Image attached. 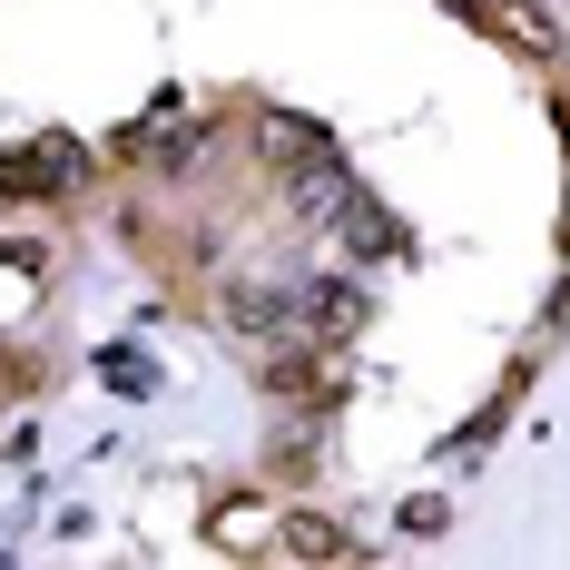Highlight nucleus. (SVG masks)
Here are the masks:
<instances>
[{"instance_id":"obj_11","label":"nucleus","mask_w":570,"mask_h":570,"mask_svg":"<svg viewBox=\"0 0 570 570\" xmlns=\"http://www.w3.org/2000/svg\"><path fill=\"white\" fill-rule=\"evenodd\" d=\"M394 521H403V531H443V521H453V512H443V502H433V492H413V502H403Z\"/></svg>"},{"instance_id":"obj_2","label":"nucleus","mask_w":570,"mask_h":570,"mask_svg":"<svg viewBox=\"0 0 570 570\" xmlns=\"http://www.w3.org/2000/svg\"><path fill=\"white\" fill-rule=\"evenodd\" d=\"M295 325H305V335H325V344H354L364 325H374V295H364L354 276H315L305 295H295Z\"/></svg>"},{"instance_id":"obj_4","label":"nucleus","mask_w":570,"mask_h":570,"mask_svg":"<svg viewBox=\"0 0 570 570\" xmlns=\"http://www.w3.org/2000/svg\"><path fill=\"white\" fill-rule=\"evenodd\" d=\"M325 227H335V246L354 256V266H374V256H403V246H413V236L384 217V197H364V187H344V207L325 217Z\"/></svg>"},{"instance_id":"obj_6","label":"nucleus","mask_w":570,"mask_h":570,"mask_svg":"<svg viewBox=\"0 0 570 570\" xmlns=\"http://www.w3.org/2000/svg\"><path fill=\"white\" fill-rule=\"evenodd\" d=\"M227 325H236L246 344H285V335H305V325H295V295H276V285H246V276L227 285Z\"/></svg>"},{"instance_id":"obj_12","label":"nucleus","mask_w":570,"mask_h":570,"mask_svg":"<svg viewBox=\"0 0 570 570\" xmlns=\"http://www.w3.org/2000/svg\"><path fill=\"white\" fill-rule=\"evenodd\" d=\"M541 325H551V335H570V276L551 285V305H541Z\"/></svg>"},{"instance_id":"obj_5","label":"nucleus","mask_w":570,"mask_h":570,"mask_svg":"<svg viewBox=\"0 0 570 570\" xmlns=\"http://www.w3.org/2000/svg\"><path fill=\"white\" fill-rule=\"evenodd\" d=\"M256 148H266V168H315V158H335V138L315 128V118H295V109H256Z\"/></svg>"},{"instance_id":"obj_14","label":"nucleus","mask_w":570,"mask_h":570,"mask_svg":"<svg viewBox=\"0 0 570 570\" xmlns=\"http://www.w3.org/2000/svg\"><path fill=\"white\" fill-rule=\"evenodd\" d=\"M443 10H453V20H482V10H492V0H443Z\"/></svg>"},{"instance_id":"obj_7","label":"nucleus","mask_w":570,"mask_h":570,"mask_svg":"<svg viewBox=\"0 0 570 570\" xmlns=\"http://www.w3.org/2000/svg\"><path fill=\"white\" fill-rule=\"evenodd\" d=\"M276 551L285 561H354V531H344L335 512H315V502H295V512L276 521Z\"/></svg>"},{"instance_id":"obj_8","label":"nucleus","mask_w":570,"mask_h":570,"mask_svg":"<svg viewBox=\"0 0 570 570\" xmlns=\"http://www.w3.org/2000/svg\"><path fill=\"white\" fill-rule=\"evenodd\" d=\"M207 531H217V551H246V541L266 531V512H246V502H227V512L207 521Z\"/></svg>"},{"instance_id":"obj_3","label":"nucleus","mask_w":570,"mask_h":570,"mask_svg":"<svg viewBox=\"0 0 570 570\" xmlns=\"http://www.w3.org/2000/svg\"><path fill=\"white\" fill-rule=\"evenodd\" d=\"M482 30H492L512 59H531V69H551V59H561V20H551V0H492V10H482Z\"/></svg>"},{"instance_id":"obj_10","label":"nucleus","mask_w":570,"mask_h":570,"mask_svg":"<svg viewBox=\"0 0 570 570\" xmlns=\"http://www.w3.org/2000/svg\"><path fill=\"white\" fill-rule=\"evenodd\" d=\"M99 374H109L118 394H158V364H148V354H109Z\"/></svg>"},{"instance_id":"obj_9","label":"nucleus","mask_w":570,"mask_h":570,"mask_svg":"<svg viewBox=\"0 0 570 570\" xmlns=\"http://www.w3.org/2000/svg\"><path fill=\"white\" fill-rule=\"evenodd\" d=\"M0 266H10L20 285H40V276H50V246H40V236H10V246H0Z\"/></svg>"},{"instance_id":"obj_13","label":"nucleus","mask_w":570,"mask_h":570,"mask_svg":"<svg viewBox=\"0 0 570 570\" xmlns=\"http://www.w3.org/2000/svg\"><path fill=\"white\" fill-rule=\"evenodd\" d=\"M551 118H561V138H570V79H561V89H551Z\"/></svg>"},{"instance_id":"obj_1","label":"nucleus","mask_w":570,"mask_h":570,"mask_svg":"<svg viewBox=\"0 0 570 570\" xmlns=\"http://www.w3.org/2000/svg\"><path fill=\"white\" fill-rule=\"evenodd\" d=\"M69 187H89V148L50 128V138H30V148H0V207H20V197H69Z\"/></svg>"},{"instance_id":"obj_15","label":"nucleus","mask_w":570,"mask_h":570,"mask_svg":"<svg viewBox=\"0 0 570 570\" xmlns=\"http://www.w3.org/2000/svg\"><path fill=\"white\" fill-rule=\"evenodd\" d=\"M561 246H570V207H561Z\"/></svg>"}]
</instances>
